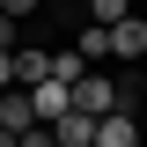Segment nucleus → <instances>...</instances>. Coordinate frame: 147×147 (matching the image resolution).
<instances>
[{"label": "nucleus", "mask_w": 147, "mask_h": 147, "mask_svg": "<svg viewBox=\"0 0 147 147\" xmlns=\"http://www.w3.org/2000/svg\"><path fill=\"white\" fill-rule=\"evenodd\" d=\"M22 96H30V110H37V125H52L59 110H66V81H52V74H44V81H30Z\"/></svg>", "instance_id": "20e7f679"}, {"label": "nucleus", "mask_w": 147, "mask_h": 147, "mask_svg": "<svg viewBox=\"0 0 147 147\" xmlns=\"http://www.w3.org/2000/svg\"><path fill=\"white\" fill-rule=\"evenodd\" d=\"M74 52H81V66H110V30L103 22H74Z\"/></svg>", "instance_id": "7ed1b4c3"}, {"label": "nucleus", "mask_w": 147, "mask_h": 147, "mask_svg": "<svg viewBox=\"0 0 147 147\" xmlns=\"http://www.w3.org/2000/svg\"><path fill=\"white\" fill-rule=\"evenodd\" d=\"M30 125H37L30 96H22V88H0V132H30Z\"/></svg>", "instance_id": "39448f33"}, {"label": "nucleus", "mask_w": 147, "mask_h": 147, "mask_svg": "<svg viewBox=\"0 0 147 147\" xmlns=\"http://www.w3.org/2000/svg\"><path fill=\"white\" fill-rule=\"evenodd\" d=\"M44 7H52V0H44Z\"/></svg>", "instance_id": "ddd939ff"}, {"label": "nucleus", "mask_w": 147, "mask_h": 147, "mask_svg": "<svg viewBox=\"0 0 147 147\" xmlns=\"http://www.w3.org/2000/svg\"><path fill=\"white\" fill-rule=\"evenodd\" d=\"M132 7H140V0H132Z\"/></svg>", "instance_id": "f8f14e48"}, {"label": "nucleus", "mask_w": 147, "mask_h": 147, "mask_svg": "<svg viewBox=\"0 0 147 147\" xmlns=\"http://www.w3.org/2000/svg\"><path fill=\"white\" fill-rule=\"evenodd\" d=\"M0 15H15V22H22V30H30V22H37V15H44V0H0Z\"/></svg>", "instance_id": "0eeeda50"}, {"label": "nucleus", "mask_w": 147, "mask_h": 147, "mask_svg": "<svg viewBox=\"0 0 147 147\" xmlns=\"http://www.w3.org/2000/svg\"><path fill=\"white\" fill-rule=\"evenodd\" d=\"M15 147H59V140H52V125H30V132H15Z\"/></svg>", "instance_id": "6e6552de"}, {"label": "nucleus", "mask_w": 147, "mask_h": 147, "mask_svg": "<svg viewBox=\"0 0 147 147\" xmlns=\"http://www.w3.org/2000/svg\"><path fill=\"white\" fill-rule=\"evenodd\" d=\"M15 44H22V22H15V15H0V52H15Z\"/></svg>", "instance_id": "1a4fd4ad"}, {"label": "nucleus", "mask_w": 147, "mask_h": 147, "mask_svg": "<svg viewBox=\"0 0 147 147\" xmlns=\"http://www.w3.org/2000/svg\"><path fill=\"white\" fill-rule=\"evenodd\" d=\"M147 59V15L132 7L125 22H110V66H140Z\"/></svg>", "instance_id": "f257e3e1"}, {"label": "nucleus", "mask_w": 147, "mask_h": 147, "mask_svg": "<svg viewBox=\"0 0 147 147\" xmlns=\"http://www.w3.org/2000/svg\"><path fill=\"white\" fill-rule=\"evenodd\" d=\"M0 147H15V132H0Z\"/></svg>", "instance_id": "9b49d317"}, {"label": "nucleus", "mask_w": 147, "mask_h": 147, "mask_svg": "<svg viewBox=\"0 0 147 147\" xmlns=\"http://www.w3.org/2000/svg\"><path fill=\"white\" fill-rule=\"evenodd\" d=\"M125 15H132V0H81V22H103V30L125 22Z\"/></svg>", "instance_id": "423d86ee"}, {"label": "nucleus", "mask_w": 147, "mask_h": 147, "mask_svg": "<svg viewBox=\"0 0 147 147\" xmlns=\"http://www.w3.org/2000/svg\"><path fill=\"white\" fill-rule=\"evenodd\" d=\"M0 88H15V66H7V52H0Z\"/></svg>", "instance_id": "9d476101"}, {"label": "nucleus", "mask_w": 147, "mask_h": 147, "mask_svg": "<svg viewBox=\"0 0 147 147\" xmlns=\"http://www.w3.org/2000/svg\"><path fill=\"white\" fill-rule=\"evenodd\" d=\"M88 147H140V110H103Z\"/></svg>", "instance_id": "f03ea898"}]
</instances>
